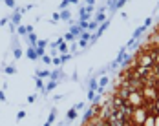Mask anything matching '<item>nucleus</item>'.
<instances>
[{"label": "nucleus", "instance_id": "nucleus-10", "mask_svg": "<svg viewBox=\"0 0 159 126\" xmlns=\"http://www.w3.org/2000/svg\"><path fill=\"white\" fill-rule=\"evenodd\" d=\"M51 64H53L55 68H61V66H62V59H61V57H53V59H51Z\"/></svg>", "mask_w": 159, "mask_h": 126}, {"label": "nucleus", "instance_id": "nucleus-7", "mask_svg": "<svg viewBox=\"0 0 159 126\" xmlns=\"http://www.w3.org/2000/svg\"><path fill=\"white\" fill-rule=\"evenodd\" d=\"M70 33H71V35H73V37L77 38V37L80 35V33H82V29H80V26H79V24H71V26H70Z\"/></svg>", "mask_w": 159, "mask_h": 126}, {"label": "nucleus", "instance_id": "nucleus-25", "mask_svg": "<svg viewBox=\"0 0 159 126\" xmlns=\"http://www.w3.org/2000/svg\"><path fill=\"white\" fill-rule=\"evenodd\" d=\"M73 108H75L77 111H79V110H82V108H84V102H77V104H75Z\"/></svg>", "mask_w": 159, "mask_h": 126}, {"label": "nucleus", "instance_id": "nucleus-32", "mask_svg": "<svg viewBox=\"0 0 159 126\" xmlns=\"http://www.w3.org/2000/svg\"><path fill=\"white\" fill-rule=\"evenodd\" d=\"M86 4L88 6H95V0H86Z\"/></svg>", "mask_w": 159, "mask_h": 126}, {"label": "nucleus", "instance_id": "nucleus-5", "mask_svg": "<svg viewBox=\"0 0 159 126\" xmlns=\"http://www.w3.org/2000/svg\"><path fill=\"white\" fill-rule=\"evenodd\" d=\"M55 119H57V108H51V113H49L48 121H46L42 126H51L53 123H55Z\"/></svg>", "mask_w": 159, "mask_h": 126}, {"label": "nucleus", "instance_id": "nucleus-2", "mask_svg": "<svg viewBox=\"0 0 159 126\" xmlns=\"http://www.w3.org/2000/svg\"><path fill=\"white\" fill-rule=\"evenodd\" d=\"M57 84H59V80H49L48 84H46V86L40 90V92H42V95H48L51 90H55V88H57Z\"/></svg>", "mask_w": 159, "mask_h": 126}, {"label": "nucleus", "instance_id": "nucleus-15", "mask_svg": "<svg viewBox=\"0 0 159 126\" xmlns=\"http://www.w3.org/2000/svg\"><path fill=\"white\" fill-rule=\"evenodd\" d=\"M80 38H82V40H86V42H90L92 35H90V31H82V33H80Z\"/></svg>", "mask_w": 159, "mask_h": 126}, {"label": "nucleus", "instance_id": "nucleus-14", "mask_svg": "<svg viewBox=\"0 0 159 126\" xmlns=\"http://www.w3.org/2000/svg\"><path fill=\"white\" fill-rule=\"evenodd\" d=\"M46 46H48V40H46V38H39V40H37V47H42V49H44Z\"/></svg>", "mask_w": 159, "mask_h": 126}, {"label": "nucleus", "instance_id": "nucleus-17", "mask_svg": "<svg viewBox=\"0 0 159 126\" xmlns=\"http://www.w3.org/2000/svg\"><path fill=\"white\" fill-rule=\"evenodd\" d=\"M97 82H99V88H104V86L108 84V77H101Z\"/></svg>", "mask_w": 159, "mask_h": 126}, {"label": "nucleus", "instance_id": "nucleus-35", "mask_svg": "<svg viewBox=\"0 0 159 126\" xmlns=\"http://www.w3.org/2000/svg\"><path fill=\"white\" fill-rule=\"evenodd\" d=\"M157 110H159V101H157Z\"/></svg>", "mask_w": 159, "mask_h": 126}, {"label": "nucleus", "instance_id": "nucleus-12", "mask_svg": "<svg viewBox=\"0 0 159 126\" xmlns=\"http://www.w3.org/2000/svg\"><path fill=\"white\" fill-rule=\"evenodd\" d=\"M16 33H18V35H22V37H24V35H28L26 26H22V24H20V26H16Z\"/></svg>", "mask_w": 159, "mask_h": 126}, {"label": "nucleus", "instance_id": "nucleus-34", "mask_svg": "<svg viewBox=\"0 0 159 126\" xmlns=\"http://www.w3.org/2000/svg\"><path fill=\"white\" fill-rule=\"evenodd\" d=\"M70 4H79V0H68Z\"/></svg>", "mask_w": 159, "mask_h": 126}, {"label": "nucleus", "instance_id": "nucleus-9", "mask_svg": "<svg viewBox=\"0 0 159 126\" xmlns=\"http://www.w3.org/2000/svg\"><path fill=\"white\" fill-rule=\"evenodd\" d=\"M75 117H77V110H75V108L68 110V113H66V119H68V123H70V121H73Z\"/></svg>", "mask_w": 159, "mask_h": 126}, {"label": "nucleus", "instance_id": "nucleus-21", "mask_svg": "<svg viewBox=\"0 0 159 126\" xmlns=\"http://www.w3.org/2000/svg\"><path fill=\"white\" fill-rule=\"evenodd\" d=\"M40 59H42V62H46V64H51V57H49V55H42Z\"/></svg>", "mask_w": 159, "mask_h": 126}, {"label": "nucleus", "instance_id": "nucleus-8", "mask_svg": "<svg viewBox=\"0 0 159 126\" xmlns=\"http://www.w3.org/2000/svg\"><path fill=\"white\" fill-rule=\"evenodd\" d=\"M4 71H6V75H15L16 68L15 66H11V64H4Z\"/></svg>", "mask_w": 159, "mask_h": 126}, {"label": "nucleus", "instance_id": "nucleus-33", "mask_svg": "<svg viewBox=\"0 0 159 126\" xmlns=\"http://www.w3.org/2000/svg\"><path fill=\"white\" fill-rule=\"evenodd\" d=\"M154 126H159V115L156 117V119H154Z\"/></svg>", "mask_w": 159, "mask_h": 126}, {"label": "nucleus", "instance_id": "nucleus-23", "mask_svg": "<svg viewBox=\"0 0 159 126\" xmlns=\"http://www.w3.org/2000/svg\"><path fill=\"white\" fill-rule=\"evenodd\" d=\"M93 99H95V92L90 90V92H88V101H93Z\"/></svg>", "mask_w": 159, "mask_h": 126}, {"label": "nucleus", "instance_id": "nucleus-24", "mask_svg": "<svg viewBox=\"0 0 159 126\" xmlns=\"http://www.w3.org/2000/svg\"><path fill=\"white\" fill-rule=\"evenodd\" d=\"M7 7H15V0H4Z\"/></svg>", "mask_w": 159, "mask_h": 126}, {"label": "nucleus", "instance_id": "nucleus-22", "mask_svg": "<svg viewBox=\"0 0 159 126\" xmlns=\"http://www.w3.org/2000/svg\"><path fill=\"white\" fill-rule=\"evenodd\" d=\"M144 126H154V117H148V119L144 121Z\"/></svg>", "mask_w": 159, "mask_h": 126}, {"label": "nucleus", "instance_id": "nucleus-4", "mask_svg": "<svg viewBox=\"0 0 159 126\" xmlns=\"http://www.w3.org/2000/svg\"><path fill=\"white\" fill-rule=\"evenodd\" d=\"M59 18H61V20H66V22H71V11H70V9L59 11Z\"/></svg>", "mask_w": 159, "mask_h": 126}, {"label": "nucleus", "instance_id": "nucleus-1", "mask_svg": "<svg viewBox=\"0 0 159 126\" xmlns=\"http://www.w3.org/2000/svg\"><path fill=\"white\" fill-rule=\"evenodd\" d=\"M9 22H11V24H15V26H20V22H22V13H20V9H18V7H15V13L11 15Z\"/></svg>", "mask_w": 159, "mask_h": 126}, {"label": "nucleus", "instance_id": "nucleus-31", "mask_svg": "<svg viewBox=\"0 0 159 126\" xmlns=\"http://www.w3.org/2000/svg\"><path fill=\"white\" fill-rule=\"evenodd\" d=\"M0 101H2V102H4V101H6V93H4V90H2V92H0Z\"/></svg>", "mask_w": 159, "mask_h": 126}, {"label": "nucleus", "instance_id": "nucleus-6", "mask_svg": "<svg viewBox=\"0 0 159 126\" xmlns=\"http://www.w3.org/2000/svg\"><path fill=\"white\" fill-rule=\"evenodd\" d=\"M13 55H15V59H20L22 57V49H20V44H18L16 38H15V42H13Z\"/></svg>", "mask_w": 159, "mask_h": 126}, {"label": "nucleus", "instance_id": "nucleus-30", "mask_svg": "<svg viewBox=\"0 0 159 126\" xmlns=\"http://www.w3.org/2000/svg\"><path fill=\"white\" fill-rule=\"evenodd\" d=\"M143 24H144V26H146V28H148V26H150V24H152V18H146V20H144Z\"/></svg>", "mask_w": 159, "mask_h": 126}, {"label": "nucleus", "instance_id": "nucleus-19", "mask_svg": "<svg viewBox=\"0 0 159 126\" xmlns=\"http://www.w3.org/2000/svg\"><path fill=\"white\" fill-rule=\"evenodd\" d=\"M24 117H26V111H24V110H20L18 113H16V121H22Z\"/></svg>", "mask_w": 159, "mask_h": 126}, {"label": "nucleus", "instance_id": "nucleus-16", "mask_svg": "<svg viewBox=\"0 0 159 126\" xmlns=\"http://www.w3.org/2000/svg\"><path fill=\"white\" fill-rule=\"evenodd\" d=\"M35 84H37V88H39V90H42V88H44L42 79H40V77H37V75H35Z\"/></svg>", "mask_w": 159, "mask_h": 126}, {"label": "nucleus", "instance_id": "nucleus-28", "mask_svg": "<svg viewBox=\"0 0 159 126\" xmlns=\"http://www.w3.org/2000/svg\"><path fill=\"white\" fill-rule=\"evenodd\" d=\"M90 115H92V110H88V111H86V113H84V117H82V119H84V121H88V117H90Z\"/></svg>", "mask_w": 159, "mask_h": 126}, {"label": "nucleus", "instance_id": "nucleus-29", "mask_svg": "<svg viewBox=\"0 0 159 126\" xmlns=\"http://www.w3.org/2000/svg\"><path fill=\"white\" fill-rule=\"evenodd\" d=\"M88 44H90V42H86V40H80V42H79V46H80V47H86Z\"/></svg>", "mask_w": 159, "mask_h": 126}, {"label": "nucleus", "instance_id": "nucleus-3", "mask_svg": "<svg viewBox=\"0 0 159 126\" xmlns=\"http://www.w3.org/2000/svg\"><path fill=\"white\" fill-rule=\"evenodd\" d=\"M26 57H28V59H31V61H39L37 47H35V46H28V49H26Z\"/></svg>", "mask_w": 159, "mask_h": 126}, {"label": "nucleus", "instance_id": "nucleus-26", "mask_svg": "<svg viewBox=\"0 0 159 126\" xmlns=\"http://www.w3.org/2000/svg\"><path fill=\"white\" fill-rule=\"evenodd\" d=\"M7 22H9V18H7V16H4V18H0V26H6Z\"/></svg>", "mask_w": 159, "mask_h": 126}, {"label": "nucleus", "instance_id": "nucleus-13", "mask_svg": "<svg viewBox=\"0 0 159 126\" xmlns=\"http://www.w3.org/2000/svg\"><path fill=\"white\" fill-rule=\"evenodd\" d=\"M97 88H99V82H97V79H90V90L97 92Z\"/></svg>", "mask_w": 159, "mask_h": 126}, {"label": "nucleus", "instance_id": "nucleus-27", "mask_svg": "<svg viewBox=\"0 0 159 126\" xmlns=\"http://www.w3.org/2000/svg\"><path fill=\"white\" fill-rule=\"evenodd\" d=\"M26 29H28V33H33V31H35V28H33L31 24H28V26H26Z\"/></svg>", "mask_w": 159, "mask_h": 126}, {"label": "nucleus", "instance_id": "nucleus-18", "mask_svg": "<svg viewBox=\"0 0 159 126\" xmlns=\"http://www.w3.org/2000/svg\"><path fill=\"white\" fill-rule=\"evenodd\" d=\"M62 38H64V40H66V42H71V40H75V37H73V35H71V33H70V31L66 33V35H64Z\"/></svg>", "mask_w": 159, "mask_h": 126}, {"label": "nucleus", "instance_id": "nucleus-20", "mask_svg": "<svg viewBox=\"0 0 159 126\" xmlns=\"http://www.w3.org/2000/svg\"><path fill=\"white\" fill-rule=\"evenodd\" d=\"M68 4H70L68 0H62V2H61V6H59V9H61V11H62V9H68Z\"/></svg>", "mask_w": 159, "mask_h": 126}, {"label": "nucleus", "instance_id": "nucleus-11", "mask_svg": "<svg viewBox=\"0 0 159 126\" xmlns=\"http://www.w3.org/2000/svg\"><path fill=\"white\" fill-rule=\"evenodd\" d=\"M49 73L51 71H48V70H37V77H40V79L42 77H49Z\"/></svg>", "mask_w": 159, "mask_h": 126}]
</instances>
